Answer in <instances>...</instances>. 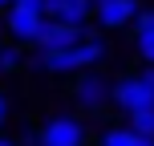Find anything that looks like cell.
Returning a JSON list of instances; mask_svg holds the SVG:
<instances>
[{"label": "cell", "instance_id": "cell-9", "mask_svg": "<svg viewBox=\"0 0 154 146\" xmlns=\"http://www.w3.org/2000/svg\"><path fill=\"white\" fill-rule=\"evenodd\" d=\"M130 29H134V57L142 65H154V8H138Z\"/></svg>", "mask_w": 154, "mask_h": 146}, {"label": "cell", "instance_id": "cell-10", "mask_svg": "<svg viewBox=\"0 0 154 146\" xmlns=\"http://www.w3.org/2000/svg\"><path fill=\"white\" fill-rule=\"evenodd\" d=\"M106 57H109V45L101 41V33H93V37H85V41H77V45H73L77 73H81V69H101Z\"/></svg>", "mask_w": 154, "mask_h": 146}, {"label": "cell", "instance_id": "cell-2", "mask_svg": "<svg viewBox=\"0 0 154 146\" xmlns=\"http://www.w3.org/2000/svg\"><path fill=\"white\" fill-rule=\"evenodd\" d=\"M37 146H89V122L77 110H53L37 126Z\"/></svg>", "mask_w": 154, "mask_h": 146}, {"label": "cell", "instance_id": "cell-15", "mask_svg": "<svg viewBox=\"0 0 154 146\" xmlns=\"http://www.w3.org/2000/svg\"><path fill=\"white\" fill-rule=\"evenodd\" d=\"M16 146H37V126H20V134L12 138Z\"/></svg>", "mask_w": 154, "mask_h": 146}, {"label": "cell", "instance_id": "cell-19", "mask_svg": "<svg viewBox=\"0 0 154 146\" xmlns=\"http://www.w3.org/2000/svg\"><path fill=\"white\" fill-rule=\"evenodd\" d=\"M0 45H4V33H0Z\"/></svg>", "mask_w": 154, "mask_h": 146}, {"label": "cell", "instance_id": "cell-1", "mask_svg": "<svg viewBox=\"0 0 154 146\" xmlns=\"http://www.w3.org/2000/svg\"><path fill=\"white\" fill-rule=\"evenodd\" d=\"M109 106H118L122 114L154 110V65H138L130 73H118L109 81Z\"/></svg>", "mask_w": 154, "mask_h": 146}, {"label": "cell", "instance_id": "cell-14", "mask_svg": "<svg viewBox=\"0 0 154 146\" xmlns=\"http://www.w3.org/2000/svg\"><path fill=\"white\" fill-rule=\"evenodd\" d=\"M8 118H12V98H8V89H4V85H0V134H4Z\"/></svg>", "mask_w": 154, "mask_h": 146}, {"label": "cell", "instance_id": "cell-4", "mask_svg": "<svg viewBox=\"0 0 154 146\" xmlns=\"http://www.w3.org/2000/svg\"><path fill=\"white\" fill-rule=\"evenodd\" d=\"M41 24H45V16H41L37 8H29V4H8L4 12H0V33L8 37V45H20V49L37 41Z\"/></svg>", "mask_w": 154, "mask_h": 146}, {"label": "cell", "instance_id": "cell-11", "mask_svg": "<svg viewBox=\"0 0 154 146\" xmlns=\"http://www.w3.org/2000/svg\"><path fill=\"white\" fill-rule=\"evenodd\" d=\"M97 146H138V134L130 126H106L97 134Z\"/></svg>", "mask_w": 154, "mask_h": 146}, {"label": "cell", "instance_id": "cell-17", "mask_svg": "<svg viewBox=\"0 0 154 146\" xmlns=\"http://www.w3.org/2000/svg\"><path fill=\"white\" fill-rule=\"evenodd\" d=\"M138 146H154V138H142V134H138Z\"/></svg>", "mask_w": 154, "mask_h": 146}, {"label": "cell", "instance_id": "cell-12", "mask_svg": "<svg viewBox=\"0 0 154 146\" xmlns=\"http://www.w3.org/2000/svg\"><path fill=\"white\" fill-rule=\"evenodd\" d=\"M24 69V49L20 45H0V73H20Z\"/></svg>", "mask_w": 154, "mask_h": 146}, {"label": "cell", "instance_id": "cell-5", "mask_svg": "<svg viewBox=\"0 0 154 146\" xmlns=\"http://www.w3.org/2000/svg\"><path fill=\"white\" fill-rule=\"evenodd\" d=\"M138 0H89V24L97 33H122L138 16Z\"/></svg>", "mask_w": 154, "mask_h": 146}, {"label": "cell", "instance_id": "cell-3", "mask_svg": "<svg viewBox=\"0 0 154 146\" xmlns=\"http://www.w3.org/2000/svg\"><path fill=\"white\" fill-rule=\"evenodd\" d=\"M77 81H73V106H77V114H106L109 110V77L106 69H81V73H73Z\"/></svg>", "mask_w": 154, "mask_h": 146}, {"label": "cell", "instance_id": "cell-6", "mask_svg": "<svg viewBox=\"0 0 154 146\" xmlns=\"http://www.w3.org/2000/svg\"><path fill=\"white\" fill-rule=\"evenodd\" d=\"M93 33H97L93 24H57V20H45L32 45H37V49H73L77 41L93 37Z\"/></svg>", "mask_w": 154, "mask_h": 146}, {"label": "cell", "instance_id": "cell-7", "mask_svg": "<svg viewBox=\"0 0 154 146\" xmlns=\"http://www.w3.org/2000/svg\"><path fill=\"white\" fill-rule=\"evenodd\" d=\"M24 65L41 77H73L77 73L73 49H37L32 57H24Z\"/></svg>", "mask_w": 154, "mask_h": 146}, {"label": "cell", "instance_id": "cell-13", "mask_svg": "<svg viewBox=\"0 0 154 146\" xmlns=\"http://www.w3.org/2000/svg\"><path fill=\"white\" fill-rule=\"evenodd\" d=\"M126 126H130L134 134H142V138H154V110H134V114H126Z\"/></svg>", "mask_w": 154, "mask_h": 146}, {"label": "cell", "instance_id": "cell-16", "mask_svg": "<svg viewBox=\"0 0 154 146\" xmlns=\"http://www.w3.org/2000/svg\"><path fill=\"white\" fill-rule=\"evenodd\" d=\"M0 146H16V142H12V138H8V134H0Z\"/></svg>", "mask_w": 154, "mask_h": 146}, {"label": "cell", "instance_id": "cell-18", "mask_svg": "<svg viewBox=\"0 0 154 146\" xmlns=\"http://www.w3.org/2000/svg\"><path fill=\"white\" fill-rule=\"evenodd\" d=\"M8 4H16V0H0V12H4V8H8Z\"/></svg>", "mask_w": 154, "mask_h": 146}, {"label": "cell", "instance_id": "cell-8", "mask_svg": "<svg viewBox=\"0 0 154 146\" xmlns=\"http://www.w3.org/2000/svg\"><path fill=\"white\" fill-rule=\"evenodd\" d=\"M41 16L57 24H89V0H41Z\"/></svg>", "mask_w": 154, "mask_h": 146}]
</instances>
